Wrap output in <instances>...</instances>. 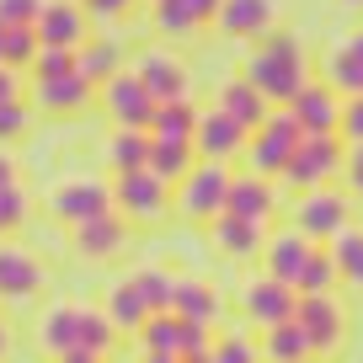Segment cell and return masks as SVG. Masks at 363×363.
Returning a JSON list of instances; mask_svg holds the SVG:
<instances>
[{
	"label": "cell",
	"mask_w": 363,
	"mask_h": 363,
	"mask_svg": "<svg viewBox=\"0 0 363 363\" xmlns=\"http://www.w3.org/2000/svg\"><path fill=\"white\" fill-rule=\"evenodd\" d=\"M102 310L113 315V326H118V331H139L150 315H155V310L145 305V294H139V284H134V278H123V284H113V289H107V305H102Z\"/></svg>",
	"instance_id": "30"
},
{
	"label": "cell",
	"mask_w": 363,
	"mask_h": 363,
	"mask_svg": "<svg viewBox=\"0 0 363 363\" xmlns=\"http://www.w3.org/2000/svg\"><path fill=\"white\" fill-rule=\"evenodd\" d=\"M80 6H86L91 16H102V22H118V16H128L134 0H80Z\"/></svg>",
	"instance_id": "45"
},
{
	"label": "cell",
	"mask_w": 363,
	"mask_h": 363,
	"mask_svg": "<svg viewBox=\"0 0 363 363\" xmlns=\"http://www.w3.org/2000/svg\"><path fill=\"white\" fill-rule=\"evenodd\" d=\"M299 326L310 331V347L315 352H337L342 337H347V310H342L337 289H326V294H299Z\"/></svg>",
	"instance_id": "10"
},
{
	"label": "cell",
	"mask_w": 363,
	"mask_h": 363,
	"mask_svg": "<svg viewBox=\"0 0 363 363\" xmlns=\"http://www.w3.org/2000/svg\"><path fill=\"white\" fill-rule=\"evenodd\" d=\"M38 342H43L48 358L65 363H96L113 352L118 326L102 305H48L38 320Z\"/></svg>",
	"instance_id": "1"
},
{
	"label": "cell",
	"mask_w": 363,
	"mask_h": 363,
	"mask_svg": "<svg viewBox=\"0 0 363 363\" xmlns=\"http://www.w3.org/2000/svg\"><path fill=\"white\" fill-rule=\"evenodd\" d=\"M310 251H315V240H310V235H305L299 225H289V230H278V235H267V240H262V267H267L272 278H284V284H294Z\"/></svg>",
	"instance_id": "20"
},
{
	"label": "cell",
	"mask_w": 363,
	"mask_h": 363,
	"mask_svg": "<svg viewBox=\"0 0 363 363\" xmlns=\"http://www.w3.org/2000/svg\"><path fill=\"white\" fill-rule=\"evenodd\" d=\"M246 80L272 107H289L294 91L310 80V59H305V48H299V38L294 33H267L262 48L251 54V65H246Z\"/></svg>",
	"instance_id": "2"
},
{
	"label": "cell",
	"mask_w": 363,
	"mask_h": 363,
	"mask_svg": "<svg viewBox=\"0 0 363 363\" xmlns=\"http://www.w3.org/2000/svg\"><path fill=\"white\" fill-rule=\"evenodd\" d=\"M75 69H80V75H86L96 91H102L107 80L123 69V48H118L113 38H86V43L75 48Z\"/></svg>",
	"instance_id": "25"
},
{
	"label": "cell",
	"mask_w": 363,
	"mask_h": 363,
	"mask_svg": "<svg viewBox=\"0 0 363 363\" xmlns=\"http://www.w3.org/2000/svg\"><path fill=\"white\" fill-rule=\"evenodd\" d=\"M134 75L145 80L150 91H155V102L187 96V65H182L177 54H160V48H150V54H139V59H134Z\"/></svg>",
	"instance_id": "22"
},
{
	"label": "cell",
	"mask_w": 363,
	"mask_h": 363,
	"mask_svg": "<svg viewBox=\"0 0 363 363\" xmlns=\"http://www.w3.org/2000/svg\"><path fill=\"white\" fill-rule=\"evenodd\" d=\"M326 246H331V257H337V272H342V284L363 289V230H358V225H342L337 235L326 240Z\"/></svg>",
	"instance_id": "34"
},
{
	"label": "cell",
	"mask_w": 363,
	"mask_h": 363,
	"mask_svg": "<svg viewBox=\"0 0 363 363\" xmlns=\"http://www.w3.org/2000/svg\"><path fill=\"white\" fill-rule=\"evenodd\" d=\"M134 284L150 310H171V299H177V272H166V267H139Z\"/></svg>",
	"instance_id": "35"
},
{
	"label": "cell",
	"mask_w": 363,
	"mask_h": 363,
	"mask_svg": "<svg viewBox=\"0 0 363 363\" xmlns=\"http://www.w3.org/2000/svg\"><path fill=\"white\" fill-rule=\"evenodd\" d=\"M208 240H214V251L219 257H235V262H251V257H262V225L257 219H240V214H214L208 219Z\"/></svg>",
	"instance_id": "18"
},
{
	"label": "cell",
	"mask_w": 363,
	"mask_h": 363,
	"mask_svg": "<svg viewBox=\"0 0 363 363\" xmlns=\"http://www.w3.org/2000/svg\"><path fill=\"white\" fill-rule=\"evenodd\" d=\"M171 310H177L182 320L214 326L219 310H225V299H219V289L208 284V278H177V299H171Z\"/></svg>",
	"instance_id": "23"
},
{
	"label": "cell",
	"mask_w": 363,
	"mask_h": 363,
	"mask_svg": "<svg viewBox=\"0 0 363 363\" xmlns=\"http://www.w3.org/2000/svg\"><path fill=\"white\" fill-rule=\"evenodd\" d=\"M102 107H107V118H113L118 128H150L160 102H155V91H150L134 69H118V75L102 86Z\"/></svg>",
	"instance_id": "8"
},
{
	"label": "cell",
	"mask_w": 363,
	"mask_h": 363,
	"mask_svg": "<svg viewBox=\"0 0 363 363\" xmlns=\"http://www.w3.org/2000/svg\"><path fill=\"white\" fill-rule=\"evenodd\" d=\"M107 208H113V187L102 177H65V182L48 187V214L69 230L96 219V214H107Z\"/></svg>",
	"instance_id": "7"
},
{
	"label": "cell",
	"mask_w": 363,
	"mask_h": 363,
	"mask_svg": "<svg viewBox=\"0 0 363 363\" xmlns=\"http://www.w3.org/2000/svg\"><path fill=\"white\" fill-rule=\"evenodd\" d=\"M342 134H305L294 145V155H289V166H284V182L289 187H320V182H331V177H342Z\"/></svg>",
	"instance_id": "6"
},
{
	"label": "cell",
	"mask_w": 363,
	"mask_h": 363,
	"mask_svg": "<svg viewBox=\"0 0 363 363\" xmlns=\"http://www.w3.org/2000/svg\"><path fill=\"white\" fill-rule=\"evenodd\" d=\"M6 347H11V326L0 320V358H6Z\"/></svg>",
	"instance_id": "49"
},
{
	"label": "cell",
	"mask_w": 363,
	"mask_h": 363,
	"mask_svg": "<svg viewBox=\"0 0 363 363\" xmlns=\"http://www.w3.org/2000/svg\"><path fill=\"white\" fill-rule=\"evenodd\" d=\"M150 166V128H118L113 139H107V171H139Z\"/></svg>",
	"instance_id": "31"
},
{
	"label": "cell",
	"mask_w": 363,
	"mask_h": 363,
	"mask_svg": "<svg viewBox=\"0 0 363 363\" xmlns=\"http://www.w3.org/2000/svg\"><path fill=\"white\" fill-rule=\"evenodd\" d=\"M43 0H0V22L6 27H38Z\"/></svg>",
	"instance_id": "42"
},
{
	"label": "cell",
	"mask_w": 363,
	"mask_h": 363,
	"mask_svg": "<svg viewBox=\"0 0 363 363\" xmlns=\"http://www.w3.org/2000/svg\"><path fill=\"white\" fill-rule=\"evenodd\" d=\"M326 80L342 91V96H358V91H363V33H352L347 43L331 48V59H326Z\"/></svg>",
	"instance_id": "29"
},
{
	"label": "cell",
	"mask_w": 363,
	"mask_h": 363,
	"mask_svg": "<svg viewBox=\"0 0 363 363\" xmlns=\"http://www.w3.org/2000/svg\"><path fill=\"white\" fill-rule=\"evenodd\" d=\"M155 27L171 33V38H182V33H193V27H203V22H198V11L187 0H155Z\"/></svg>",
	"instance_id": "37"
},
{
	"label": "cell",
	"mask_w": 363,
	"mask_h": 363,
	"mask_svg": "<svg viewBox=\"0 0 363 363\" xmlns=\"http://www.w3.org/2000/svg\"><path fill=\"white\" fill-rule=\"evenodd\" d=\"M342 182H347L352 198H363V139L347 145V155H342Z\"/></svg>",
	"instance_id": "44"
},
{
	"label": "cell",
	"mask_w": 363,
	"mask_h": 363,
	"mask_svg": "<svg viewBox=\"0 0 363 363\" xmlns=\"http://www.w3.org/2000/svg\"><path fill=\"white\" fill-rule=\"evenodd\" d=\"M150 6H155V0H150Z\"/></svg>",
	"instance_id": "52"
},
{
	"label": "cell",
	"mask_w": 363,
	"mask_h": 363,
	"mask_svg": "<svg viewBox=\"0 0 363 363\" xmlns=\"http://www.w3.org/2000/svg\"><path fill=\"white\" fill-rule=\"evenodd\" d=\"M214 363H257L262 358V342H251V337H240V331H230V337H219L214 342V352H208Z\"/></svg>",
	"instance_id": "39"
},
{
	"label": "cell",
	"mask_w": 363,
	"mask_h": 363,
	"mask_svg": "<svg viewBox=\"0 0 363 363\" xmlns=\"http://www.w3.org/2000/svg\"><path fill=\"white\" fill-rule=\"evenodd\" d=\"M86 22H91V11L80 0H43V11H38V38L54 43V48H80L91 38Z\"/></svg>",
	"instance_id": "17"
},
{
	"label": "cell",
	"mask_w": 363,
	"mask_h": 363,
	"mask_svg": "<svg viewBox=\"0 0 363 363\" xmlns=\"http://www.w3.org/2000/svg\"><path fill=\"white\" fill-rule=\"evenodd\" d=\"M198 113H203V107H198L193 96H171V102H160V107H155V123H150V134H166V139H193Z\"/></svg>",
	"instance_id": "33"
},
{
	"label": "cell",
	"mask_w": 363,
	"mask_h": 363,
	"mask_svg": "<svg viewBox=\"0 0 363 363\" xmlns=\"http://www.w3.org/2000/svg\"><path fill=\"white\" fill-rule=\"evenodd\" d=\"M43 262L27 246H0V299L6 305H27V299L43 294Z\"/></svg>",
	"instance_id": "15"
},
{
	"label": "cell",
	"mask_w": 363,
	"mask_h": 363,
	"mask_svg": "<svg viewBox=\"0 0 363 363\" xmlns=\"http://www.w3.org/2000/svg\"><path fill=\"white\" fill-rule=\"evenodd\" d=\"M337 134L347 139V145H358V139H363V91H358V96H342V123H337Z\"/></svg>",
	"instance_id": "43"
},
{
	"label": "cell",
	"mask_w": 363,
	"mask_h": 363,
	"mask_svg": "<svg viewBox=\"0 0 363 363\" xmlns=\"http://www.w3.org/2000/svg\"><path fill=\"white\" fill-rule=\"evenodd\" d=\"M240 305H246L251 326H278V320H289L299 310V289L284 284V278H272V272H262V278H251L246 294H240Z\"/></svg>",
	"instance_id": "12"
},
{
	"label": "cell",
	"mask_w": 363,
	"mask_h": 363,
	"mask_svg": "<svg viewBox=\"0 0 363 363\" xmlns=\"http://www.w3.org/2000/svg\"><path fill=\"white\" fill-rule=\"evenodd\" d=\"M65 69H75V48H54L43 43L33 59V80H48V75H65Z\"/></svg>",
	"instance_id": "41"
},
{
	"label": "cell",
	"mask_w": 363,
	"mask_h": 363,
	"mask_svg": "<svg viewBox=\"0 0 363 363\" xmlns=\"http://www.w3.org/2000/svg\"><path fill=\"white\" fill-rule=\"evenodd\" d=\"M225 193H230V166L225 160H203V155H198V166L187 171L177 187H171L177 214L193 219V225H208L214 214H225Z\"/></svg>",
	"instance_id": "3"
},
{
	"label": "cell",
	"mask_w": 363,
	"mask_h": 363,
	"mask_svg": "<svg viewBox=\"0 0 363 363\" xmlns=\"http://www.w3.org/2000/svg\"><path fill=\"white\" fill-rule=\"evenodd\" d=\"M262 358H278V363L315 358V347H310V331L299 326V315L278 320V326H262Z\"/></svg>",
	"instance_id": "26"
},
{
	"label": "cell",
	"mask_w": 363,
	"mask_h": 363,
	"mask_svg": "<svg viewBox=\"0 0 363 363\" xmlns=\"http://www.w3.org/2000/svg\"><path fill=\"white\" fill-rule=\"evenodd\" d=\"M342 6H352V11H358V6H363V0H342Z\"/></svg>",
	"instance_id": "51"
},
{
	"label": "cell",
	"mask_w": 363,
	"mask_h": 363,
	"mask_svg": "<svg viewBox=\"0 0 363 363\" xmlns=\"http://www.w3.org/2000/svg\"><path fill=\"white\" fill-rule=\"evenodd\" d=\"M38 48H43L38 27H11V33H6V65H11V69H33Z\"/></svg>",
	"instance_id": "38"
},
{
	"label": "cell",
	"mask_w": 363,
	"mask_h": 363,
	"mask_svg": "<svg viewBox=\"0 0 363 363\" xmlns=\"http://www.w3.org/2000/svg\"><path fill=\"white\" fill-rule=\"evenodd\" d=\"M171 203H177V198H171V182L155 177L150 166L118 171V177H113V208L128 219V225H155Z\"/></svg>",
	"instance_id": "4"
},
{
	"label": "cell",
	"mask_w": 363,
	"mask_h": 363,
	"mask_svg": "<svg viewBox=\"0 0 363 363\" xmlns=\"http://www.w3.org/2000/svg\"><path fill=\"white\" fill-rule=\"evenodd\" d=\"M337 284H342L337 257H331V246H326V240H315V251L305 257V267H299L294 289H299V294H326V289H337Z\"/></svg>",
	"instance_id": "32"
},
{
	"label": "cell",
	"mask_w": 363,
	"mask_h": 363,
	"mask_svg": "<svg viewBox=\"0 0 363 363\" xmlns=\"http://www.w3.org/2000/svg\"><path fill=\"white\" fill-rule=\"evenodd\" d=\"M134 337H139V352H145V358H177L182 352V315L177 310H155Z\"/></svg>",
	"instance_id": "28"
},
{
	"label": "cell",
	"mask_w": 363,
	"mask_h": 363,
	"mask_svg": "<svg viewBox=\"0 0 363 363\" xmlns=\"http://www.w3.org/2000/svg\"><path fill=\"white\" fill-rule=\"evenodd\" d=\"M27 123H33V107L22 102V96H11V102H0V145H11V139L27 134Z\"/></svg>",
	"instance_id": "40"
},
{
	"label": "cell",
	"mask_w": 363,
	"mask_h": 363,
	"mask_svg": "<svg viewBox=\"0 0 363 363\" xmlns=\"http://www.w3.org/2000/svg\"><path fill=\"white\" fill-rule=\"evenodd\" d=\"M225 208H230V214H240V219H257V225H267V219L278 214V193H272V177H262V171L230 177Z\"/></svg>",
	"instance_id": "19"
},
{
	"label": "cell",
	"mask_w": 363,
	"mask_h": 363,
	"mask_svg": "<svg viewBox=\"0 0 363 363\" xmlns=\"http://www.w3.org/2000/svg\"><path fill=\"white\" fill-rule=\"evenodd\" d=\"M27 214H33V198H27V187H22V182L0 187V235L22 230V225H27Z\"/></svg>",
	"instance_id": "36"
},
{
	"label": "cell",
	"mask_w": 363,
	"mask_h": 363,
	"mask_svg": "<svg viewBox=\"0 0 363 363\" xmlns=\"http://www.w3.org/2000/svg\"><path fill=\"white\" fill-rule=\"evenodd\" d=\"M289 113L299 118L305 134H337V123H342V91L331 86V80H305V86L294 91Z\"/></svg>",
	"instance_id": "14"
},
{
	"label": "cell",
	"mask_w": 363,
	"mask_h": 363,
	"mask_svg": "<svg viewBox=\"0 0 363 363\" xmlns=\"http://www.w3.org/2000/svg\"><path fill=\"white\" fill-rule=\"evenodd\" d=\"M246 134L251 128L235 123L225 107H203V113H198V128H193V145H198L203 160H225L230 166L235 155H246Z\"/></svg>",
	"instance_id": "11"
},
{
	"label": "cell",
	"mask_w": 363,
	"mask_h": 363,
	"mask_svg": "<svg viewBox=\"0 0 363 363\" xmlns=\"http://www.w3.org/2000/svg\"><path fill=\"white\" fill-rule=\"evenodd\" d=\"M6 33H11V27H6V22H0V65H6Z\"/></svg>",
	"instance_id": "50"
},
{
	"label": "cell",
	"mask_w": 363,
	"mask_h": 363,
	"mask_svg": "<svg viewBox=\"0 0 363 363\" xmlns=\"http://www.w3.org/2000/svg\"><path fill=\"white\" fill-rule=\"evenodd\" d=\"M214 107H225V113L235 118V123H246V128H257L262 118L272 113V102L262 96L257 86H251L246 75H240V80H225V86H219V102H214Z\"/></svg>",
	"instance_id": "27"
},
{
	"label": "cell",
	"mask_w": 363,
	"mask_h": 363,
	"mask_svg": "<svg viewBox=\"0 0 363 363\" xmlns=\"http://www.w3.org/2000/svg\"><path fill=\"white\" fill-rule=\"evenodd\" d=\"M294 225L305 230L310 240H331L342 225H352V203L337 193V187H305V198L294 203Z\"/></svg>",
	"instance_id": "9"
},
{
	"label": "cell",
	"mask_w": 363,
	"mask_h": 363,
	"mask_svg": "<svg viewBox=\"0 0 363 363\" xmlns=\"http://www.w3.org/2000/svg\"><path fill=\"white\" fill-rule=\"evenodd\" d=\"M198 166V145L193 139H166V134H150V171L155 177H166L171 187H177L187 171Z\"/></svg>",
	"instance_id": "24"
},
{
	"label": "cell",
	"mask_w": 363,
	"mask_h": 363,
	"mask_svg": "<svg viewBox=\"0 0 363 363\" xmlns=\"http://www.w3.org/2000/svg\"><path fill=\"white\" fill-rule=\"evenodd\" d=\"M272 22H278L272 0H219V16H214V27L225 38H267Z\"/></svg>",
	"instance_id": "21"
},
{
	"label": "cell",
	"mask_w": 363,
	"mask_h": 363,
	"mask_svg": "<svg viewBox=\"0 0 363 363\" xmlns=\"http://www.w3.org/2000/svg\"><path fill=\"white\" fill-rule=\"evenodd\" d=\"M11 182H22V177H16V160L0 155V187H11Z\"/></svg>",
	"instance_id": "48"
},
{
	"label": "cell",
	"mask_w": 363,
	"mask_h": 363,
	"mask_svg": "<svg viewBox=\"0 0 363 363\" xmlns=\"http://www.w3.org/2000/svg\"><path fill=\"white\" fill-rule=\"evenodd\" d=\"M33 102L54 118H80L91 113L96 102V86H91L80 69H65V75H48V80H33Z\"/></svg>",
	"instance_id": "13"
},
{
	"label": "cell",
	"mask_w": 363,
	"mask_h": 363,
	"mask_svg": "<svg viewBox=\"0 0 363 363\" xmlns=\"http://www.w3.org/2000/svg\"><path fill=\"white\" fill-rule=\"evenodd\" d=\"M11 96H22V69L0 65V102H11Z\"/></svg>",
	"instance_id": "46"
},
{
	"label": "cell",
	"mask_w": 363,
	"mask_h": 363,
	"mask_svg": "<svg viewBox=\"0 0 363 363\" xmlns=\"http://www.w3.org/2000/svg\"><path fill=\"white\" fill-rule=\"evenodd\" d=\"M299 139H305V128H299V118L289 113V107L284 113H267L246 134V166L262 171V177H284V166H289V155H294Z\"/></svg>",
	"instance_id": "5"
},
{
	"label": "cell",
	"mask_w": 363,
	"mask_h": 363,
	"mask_svg": "<svg viewBox=\"0 0 363 363\" xmlns=\"http://www.w3.org/2000/svg\"><path fill=\"white\" fill-rule=\"evenodd\" d=\"M187 6L198 11V22H203V27H214V16H219V0H187Z\"/></svg>",
	"instance_id": "47"
},
{
	"label": "cell",
	"mask_w": 363,
	"mask_h": 363,
	"mask_svg": "<svg viewBox=\"0 0 363 363\" xmlns=\"http://www.w3.org/2000/svg\"><path fill=\"white\" fill-rule=\"evenodd\" d=\"M75 251L86 262H113L128 251V219L118 214V208H107V214L86 219V225H75Z\"/></svg>",
	"instance_id": "16"
}]
</instances>
